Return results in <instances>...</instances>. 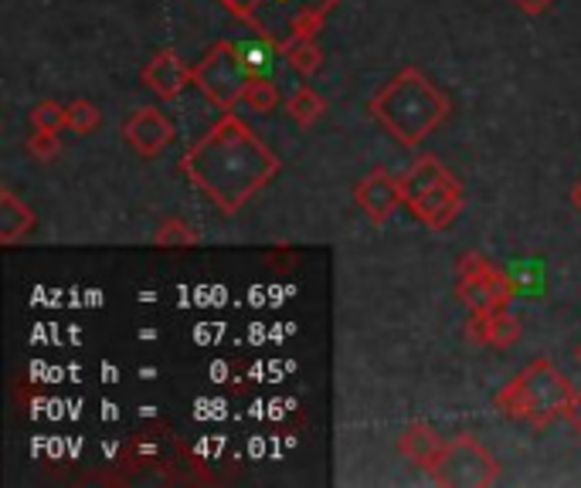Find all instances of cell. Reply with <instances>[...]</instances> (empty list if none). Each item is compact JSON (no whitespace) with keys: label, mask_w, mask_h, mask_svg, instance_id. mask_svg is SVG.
Listing matches in <instances>:
<instances>
[{"label":"cell","mask_w":581,"mask_h":488,"mask_svg":"<svg viewBox=\"0 0 581 488\" xmlns=\"http://www.w3.org/2000/svg\"><path fill=\"white\" fill-rule=\"evenodd\" d=\"M184 177L198 187L221 214H235L279 174V159L235 112H224L194 143L184 159Z\"/></svg>","instance_id":"1"},{"label":"cell","mask_w":581,"mask_h":488,"mask_svg":"<svg viewBox=\"0 0 581 488\" xmlns=\"http://www.w3.org/2000/svg\"><path fill=\"white\" fill-rule=\"evenodd\" d=\"M449 109V96L418 68H402L371 96V115L402 146H418L429 140L446 122Z\"/></svg>","instance_id":"2"},{"label":"cell","mask_w":581,"mask_h":488,"mask_svg":"<svg viewBox=\"0 0 581 488\" xmlns=\"http://www.w3.org/2000/svg\"><path fill=\"white\" fill-rule=\"evenodd\" d=\"M571 393H574L571 380L551 359H534L493 397V403L507 418L527 421L530 428L540 431V428H551L558 418H564Z\"/></svg>","instance_id":"3"},{"label":"cell","mask_w":581,"mask_h":488,"mask_svg":"<svg viewBox=\"0 0 581 488\" xmlns=\"http://www.w3.org/2000/svg\"><path fill=\"white\" fill-rule=\"evenodd\" d=\"M405 208L432 231H446L462 211V184L436 156H418L402 177Z\"/></svg>","instance_id":"4"},{"label":"cell","mask_w":581,"mask_h":488,"mask_svg":"<svg viewBox=\"0 0 581 488\" xmlns=\"http://www.w3.org/2000/svg\"><path fill=\"white\" fill-rule=\"evenodd\" d=\"M194 75V86H198L218 109H231L235 102H242L245 96V86H249V65L242 62L239 55V45L235 41H218V45L190 68Z\"/></svg>","instance_id":"5"},{"label":"cell","mask_w":581,"mask_h":488,"mask_svg":"<svg viewBox=\"0 0 581 488\" xmlns=\"http://www.w3.org/2000/svg\"><path fill=\"white\" fill-rule=\"evenodd\" d=\"M429 475L446 488L493 485L500 478V465L473 434H456L442 444V455L429 468Z\"/></svg>","instance_id":"6"},{"label":"cell","mask_w":581,"mask_h":488,"mask_svg":"<svg viewBox=\"0 0 581 488\" xmlns=\"http://www.w3.org/2000/svg\"><path fill=\"white\" fill-rule=\"evenodd\" d=\"M177 130H174V122L164 109L157 106H140L130 119H127V126H123V140L130 143V149L143 159H153V156H161L171 143H174Z\"/></svg>","instance_id":"7"},{"label":"cell","mask_w":581,"mask_h":488,"mask_svg":"<svg viewBox=\"0 0 581 488\" xmlns=\"http://www.w3.org/2000/svg\"><path fill=\"white\" fill-rule=\"evenodd\" d=\"M354 200L361 203V211L374 221V224H384L392 218L402 203H405V193H402V180H395L392 174L384 170H371L358 190H354Z\"/></svg>","instance_id":"8"},{"label":"cell","mask_w":581,"mask_h":488,"mask_svg":"<svg viewBox=\"0 0 581 488\" xmlns=\"http://www.w3.org/2000/svg\"><path fill=\"white\" fill-rule=\"evenodd\" d=\"M140 81H143V86H146L153 96H157V99L171 102V99H177L187 86H194V75H190V68L177 58V52L164 48V52H157V55H153V58L143 65Z\"/></svg>","instance_id":"9"},{"label":"cell","mask_w":581,"mask_h":488,"mask_svg":"<svg viewBox=\"0 0 581 488\" xmlns=\"http://www.w3.org/2000/svg\"><path fill=\"white\" fill-rule=\"evenodd\" d=\"M467 336L476 346L490 350H507L520 340V319L511 309H496V312H470L467 322Z\"/></svg>","instance_id":"10"},{"label":"cell","mask_w":581,"mask_h":488,"mask_svg":"<svg viewBox=\"0 0 581 488\" xmlns=\"http://www.w3.org/2000/svg\"><path fill=\"white\" fill-rule=\"evenodd\" d=\"M442 444H446V441L439 437V431H432L429 424L415 421V424H408V428L402 431L398 452H402L412 465H418V468L429 472V468L439 462V455H442Z\"/></svg>","instance_id":"11"},{"label":"cell","mask_w":581,"mask_h":488,"mask_svg":"<svg viewBox=\"0 0 581 488\" xmlns=\"http://www.w3.org/2000/svg\"><path fill=\"white\" fill-rule=\"evenodd\" d=\"M34 228V211L11 190L0 193V244H18Z\"/></svg>","instance_id":"12"},{"label":"cell","mask_w":581,"mask_h":488,"mask_svg":"<svg viewBox=\"0 0 581 488\" xmlns=\"http://www.w3.org/2000/svg\"><path fill=\"white\" fill-rule=\"evenodd\" d=\"M235 45H239V55L252 75H268L273 71L276 55H283V45H276L268 34H252L249 41H235Z\"/></svg>","instance_id":"13"},{"label":"cell","mask_w":581,"mask_h":488,"mask_svg":"<svg viewBox=\"0 0 581 488\" xmlns=\"http://www.w3.org/2000/svg\"><path fill=\"white\" fill-rule=\"evenodd\" d=\"M286 112H289V119L296 122L299 130H309L314 122L327 112V102L309 89V86H299L289 99H286Z\"/></svg>","instance_id":"14"},{"label":"cell","mask_w":581,"mask_h":488,"mask_svg":"<svg viewBox=\"0 0 581 488\" xmlns=\"http://www.w3.org/2000/svg\"><path fill=\"white\" fill-rule=\"evenodd\" d=\"M242 102H245L252 112L268 115V112H276V106H279L283 99H279V89H276V81H273V78H268V75H252V78H249V86H245Z\"/></svg>","instance_id":"15"},{"label":"cell","mask_w":581,"mask_h":488,"mask_svg":"<svg viewBox=\"0 0 581 488\" xmlns=\"http://www.w3.org/2000/svg\"><path fill=\"white\" fill-rule=\"evenodd\" d=\"M153 241H157L161 248H194V244L201 241V234L194 231L184 218H164L161 228L153 231Z\"/></svg>","instance_id":"16"},{"label":"cell","mask_w":581,"mask_h":488,"mask_svg":"<svg viewBox=\"0 0 581 488\" xmlns=\"http://www.w3.org/2000/svg\"><path fill=\"white\" fill-rule=\"evenodd\" d=\"M283 58L299 75H314L324 65V52L317 48V41H286V45H283Z\"/></svg>","instance_id":"17"},{"label":"cell","mask_w":581,"mask_h":488,"mask_svg":"<svg viewBox=\"0 0 581 488\" xmlns=\"http://www.w3.org/2000/svg\"><path fill=\"white\" fill-rule=\"evenodd\" d=\"M31 130H45V133H62V130H68V106L52 102V99L37 102V106L31 109Z\"/></svg>","instance_id":"18"},{"label":"cell","mask_w":581,"mask_h":488,"mask_svg":"<svg viewBox=\"0 0 581 488\" xmlns=\"http://www.w3.org/2000/svg\"><path fill=\"white\" fill-rule=\"evenodd\" d=\"M99 122H102V112H99L96 102L79 99V102H72V106H68V130H72L75 136H89V133H96V130H99Z\"/></svg>","instance_id":"19"},{"label":"cell","mask_w":581,"mask_h":488,"mask_svg":"<svg viewBox=\"0 0 581 488\" xmlns=\"http://www.w3.org/2000/svg\"><path fill=\"white\" fill-rule=\"evenodd\" d=\"M324 24H327V11L324 8H303L289 21V41H317Z\"/></svg>","instance_id":"20"},{"label":"cell","mask_w":581,"mask_h":488,"mask_svg":"<svg viewBox=\"0 0 581 488\" xmlns=\"http://www.w3.org/2000/svg\"><path fill=\"white\" fill-rule=\"evenodd\" d=\"M28 153H31L34 159H42V163H52V159L62 153V140H58V133L34 130V133L28 136Z\"/></svg>","instance_id":"21"},{"label":"cell","mask_w":581,"mask_h":488,"mask_svg":"<svg viewBox=\"0 0 581 488\" xmlns=\"http://www.w3.org/2000/svg\"><path fill=\"white\" fill-rule=\"evenodd\" d=\"M218 4H224V11H231L239 21H245L252 27V34H265L262 24L255 21V8L262 4V0H218Z\"/></svg>","instance_id":"22"},{"label":"cell","mask_w":581,"mask_h":488,"mask_svg":"<svg viewBox=\"0 0 581 488\" xmlns=\"http://www.w3.org/2000/svg\"><path fill=\"white\" fill-rule=\"evenodd\" d=\"M564 421L581 434V393H578V390L571 393V400H568V407H564Z\"/></svg>","instance_id":"23"},{"label":"cell","mask_w":581,"mask_h":488,"mask_svg":"<svg viewBox=\"0 0 581 488\" xmlns=\"http://www.w3.org/2000/svg\"><path fill=\"white\" fill-rule=\"evenodd\" d=\"M514 4L524 11V14H530V18H537V14H545L548 8H551V0H514Z\"/></svg>","instance_id":"24"},{"label":"cell","mask_w":581,"mask_h":488,"mask_svg":"<svg viewBox=\"0 0 581 488\" xmlns=\"http://www.w3.org/2000/svg\"><path fill=\"white\" fill-rule=\"evenodd\" d=\"M571 203H574V208L581 211V177H578V184L571 187Z\"/></svg>","instance_id":"25"},{"label":"cell","mask_w":581,"mask_h":488,"mask_svg":"<svg viewBox=\"0 0 581 488\" xmlns=\"http://www.w3.org/2000/svg\"><path fill=\"white\" fill-rule=\"evenodd\" d=\"M574 356H578V363H581V343H578V353H574Z\"/></svg>","instance_id":"26"},{"label":"cell","mask_w":581,"mask_h":488,"mask_svg":"<svg viewBox=\"0 0 581 488\" xmlns=\"http://www.w3.org/2000/svg\"><path fill=\"white\" fill-rule=\"evenodd\" d=\"M279 4H289V0H279Z\"/></svg>","instance_id":"27"}]
</instances>
